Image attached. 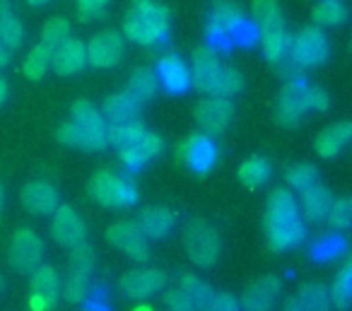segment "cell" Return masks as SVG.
<instances>
[{
  "label": "cell",
  "instance_id": "32",
  "mask_svg": "<svg viewBox=\"0 0 352 311\" xmlns=\"http://www.w3.org/2000/svg\"><path fill=\"white\" fill-rule=\"evenodd\" d=\"M92 272L68 268V275L63 277V299L70 304H85L92 294Z\"/></svg>",
  "mask_w": 352,
  "mask_h": 311
},
{
  "label": "cell",
  "instance_id": "33",
  "mask_svg": "<svg viewBox=\"0 0 352 311\" xmlns=\"http://www.w3.org/2000/svg\"><path fill=\"white\" fill-rule=\"evenodd\" d=\"M297 299L304 311H333L331 290L323 282H307V285H302Z\"/></svg>",
  "mask_w": 352,
  "mask_h": 311
},
{
  "label": "cell",
  "instance_id": "55",
  "mask_svg": "<svg viewBox=\"0 0 352 311\" xmlns=\"http://www.w3.org/2000/svg\"><path fill=\"white\" fill-rule=\"evenodd\" d=\"M27 3L34 8H41V6H46V3H51V0H27Z\"/></svg>",
  "mask_w": 352,
  "mask_h": 311
},
{
  "label": "cell",
  "instance_id": "46",
  "mask_svg": "<svg viewBox=\"0 0 352 311\" xmlns=\"http://www.w3.org/2000/svg\"><path fill=\"white\" fill-rule=\"evenodd\" d=\"M280 15V6L278 0H251V20L256 22V27L261 25V22L270 20V17Z\"/></svg>",
  "mask_w": 352,
  "mask_h": 311
},
{
  "label": "cell",
  "instance_id": "54",
  "mask_svg": "<svg viewBox=\"0 0 352 311\" xmlns=\"http://www.w3.org/2000/svg\"><path fill=\"white\" fill-rule=\"evenodd\" d=\"M8 92H10V89H8V83H6V78H3V75H0V107H3V104H6V99H8Z\"/></svg>",
  "mask_w": 352,
  "mask_h": 311
},
{
  "label": "cell",
  "instance_id": "37",
  "mask_svg": "<svg viewBox=\"0 0 352 311\" xmlns=\"http://www.w3.org/2000/svg\"><path fill=\"white\" fill-rule=\"evenodd\" d=\"M285 181H287L289 191L302 193V191L321 184V174H318L316 167L309 164V162H299V164H292L287 171H285Z\"/></svg>",
  "mask_w": 352,
  "mask_h": 311
},
{
  "label": "cell",
  "instance_id": "39",
  "mask_svg": "<svg viewBox=\"0 0 352 311\" xmlns=\"http://www.w3.org/2000/svg\"><path fill=\"white\" fill-rule=\"evenodd\" d=\"M51 56H54V49H49V46H44L39 41V44L34 46V49L27 54L25 58V65H22V70H25V75L30 80H41L46 75V70L51 68Z\"/></svg>",
  "mask_w": 352,
  "mask_h": 311
},
{
  "label": "cell",
  "instance_id": "17",
  "mask_svg": "<svg viewBox=\"0 0 352 311\" xmlns=\"http://www.w3.org/2000/svg\"><path fill=\"white\" fill-rule=\"evenodd\" d=\"M155 75L160 80V87L166 94H186L191 87V68L186 65V61L182 58V54L176 51H164V54L157 58Z\"/></svg>",
  "mask_w": 352,
  "mask_h": 311
},
{
  "label": "cell",
  "instance_id": "35",
  "mask_svg": "<svg viewBox=\"0 0 352 311\" xmlns=\"http://www.w3.org/2000/svg\"><path fill=\"white\" fill-rule=\"evenodd\" d=\"M331 290V299H333V309L338 311H347L352 309V261H347L345 266L338 270Z\"/></svg>",
  "mask_w": 352,
  "mask_h": 311
},
{
  "label": "cell",
  "instance_id": "38",
  "mask_svg": "<svg viewBox=\"0 0 352 311\" xmlns=\"http://www.w3.org/2000/svg\"><path fill=\"white\" fill-rule=\"evenodd\" d=\"M145 133H147V128L142 126V121L123 123V126H109V145L116 147V152L128 150V147L135 145Z\"/></svg>",
  "mask_w": 352,
  "mask_h": 311
},
{
  "label": "cell",
  "instance_id": "6",
  "mask_svg": "<svg viewBox=\"0 0 352 311\" xmlns=\"http://www.w3.org/2000/svg\"><path fill=\"white\" fill-rule=\"evenodd\" d=\"M331 56V41L328 34L316 25H309L304 30H299L297 34L289 36L287 56L292 63H297L302 70L307 68H318L323 65Z\"/></svg>",
  "mask_w": 352,
  "mask_h": 311
},
{
  "label": "cell",
  "instance_id": "15",
  "mask_svg": "<svg viewBox=\"0 0 352 311\" xmlns=\"http://www.w3.org/2000/svg\"><path fill=\"white\" fill-rule=\"evenodd\" d=\"M85 46H87V65L99 70L116 68L126 54V41H123L121 32L116 30L97 32Z\"/></svg>",
  "mask_w": 352,
  "mask_h": 311
},
{
  "label": "cell",
  "instance_id": "48",
  "mask_svg": "<svg viewBox=\"0 0 352 311\" xmlns=\"http://www.w3.org/2000/svg\"><path fill=\"white\" fill-rule=\"evenodd\" d=\"M162 301H164L166 311H196L191 301H188V297L184 294L179 287H174V290H166L164 297H162Z\"/></svg>",
  "mask_w": 352,
  "mask_h": 311
},
{
  "label": "cell",
  "instance_id": "42",
  "mask_svg": "<svg viewBox=\"0 0 352 311\" xmlns=\"http://www.w3.org/2000/svg\"><path fill=\"white\" fill-rule=\"evenodd\" d=\"M244 89V75L239 73L236 68H225L220 83L215 87V94L212 97H222V99H232Z\"/></svg>",
  "mask_w": 352,
  "mask_h": 311
},
{
  "label": "cell",
  "instance_id": "16",
  "mask_svg": "<svg viewBox=\"0 0 352 311\" xmlns=\"http://www.w3.org/2000/svg\"><path fill=\"white\" fill-rule=\"evenodd\" d=\"M222 73H225V65H222L220 54H217L215 49H210V46H198V49L193 51L191 87H196L198 92L212 97Z\"/></svg>",
  "mask_w": 352,
  "mask_h": 311
},
{
  "label": "cell",
  "instance_id": "50",
  "mask_svg": "<svg viewBox=\"0 0 352 311\" xmlns=\"http://www.w3.org/2000/svg\"><path fill=\"white\" fill-rule=\"evenodd\" d=\"M307 107H309V111H316V114L328 111V107H331V99H328L326 89L316 87V85H309V89H307Z\"/></svg>",
  "mask_w": 352,
  "mask_h": 311
},
{
  "label": "cell",
  "instance_id": "57",
  "mask_svg": "<svg viewBox=\"0 0 352 311\" xmlns=\"http://www.w3.org/2000/svg\"><path fill=\"white\" fill-rule=\"evenodd\" d=\"M3 290H6V277L0 275V294H3Z\"/></svg>",
  "mask_w": 352,
  "mask_h": 311
},
{
  "label": "cell",
  "instance_id": "14",
  "mask_svg": "<svg viewBox=\"0 0 352 311\" xmlns=\"http://www.w3.org/2000/svg\"><path fill=\"white\" fill-rule=\"evenodd\" d=\"M166 287V272L160 268H133V270L123 272L118 280V290L126 299L142 301L157 297L164 292Z\"/></svg>",
  "mask_w": 352,
  "mask_h": 311
},
{
  "label": "cell",
  "instance_id": "44",
  "mask_svg": "<svg viewBox=\"0 0 352 311\" xmlns=\"http://www.w3.org/2000/svg\"><path fill=\"white\" fill-rule=\"evenodd\" d=\"M78 3V15L80 22H94L107 17L109 0H75Z\"/></svg>",
  "mask_w": 352,
  "mask_h": 311
},
{
  "label": "cell",
  "instance_id": "52",
  "mask_svg": "<svg viewBox=\"0 0 352 311\" xmlns=\"http://www.w3.org/2000/svg\"><path fill=\"white\" fill-rule=\"evenodd\" d=\"M10 58H12V54L6 49V44H3V41H0V70H3V68H8V65H10Z\"/></svg>",
  "mask_w": 352,
  "mask_h": 311
},
{
  "label": "cell",
  "instance_id": "27",
  "mask_svg": "<svg viewBox=\"0 0 352 311\" xmlns=\"http://www.w3.org/2000/svg\"><path fill=\"white\" fill-rule=\"evenodd\" d=\"M135 222L147 239H166L174 229V215L164 205H150L140 210Z\"/></svg>",
  "mask_w": 352,
  "mask_h": 311
},
{
  "label": "cell",
  "instance_id": "59",
  "mask_svg": "<svg viewBox=\"0 0 352 311\" xmlns=\"http://www.w3.org/2000/svg\"><path fill=\"white\" fill-rule=\"evenodd\" d=\"M0 3H10V0H0Z\"/></svg>",
  "mask_w": 352,
  "mask_h": 311
},
{
  "label": "cell",
  "instance_id": "2",
  "mask_svg": "<svg viewBox=\"0 0 352 311\" xmlns=\"http://www.w3.org/2000/svg\"><path fill=\"white\" fill-rule=\"evenodd\" d=\"M171 12L160 0H131L123 20V39L145 49H162L169 41Z\"/></svg>",
  "mask_w": 352,
  "mask_h": 311
},
{
  "label": "cell",
  "instance_id": "40",
  "mask_svg": "<svg viewBox=\"0 0 352 311\" xmlns=\"http://www.w3.org/2000/svg\"><path fill=\"white\" fill-rule=\"evenodd\" d=\"M326 224L331 227V232H340V234L347 232V229L352 227V195H350V198L333 200Z\"/></svg>",
  "mask_w": 352,
  "mask_h": 311
},
{
  "label": "cell",
  "instance_id": "20",
  "mask_svg": "<svg viewBox=\"0 0 352 311\" xmlns=\"http://www.w3.org/2000/svg\"><path fill=\"white\" fill-rule=\"evenodd\" d=\"M283 292V282L278 275H263L251 282L241 294L239 304L244 311H273L278 304V297Z\"/></svg>",
  "mask_w": 352,
  "mask_h": 311
},
{
  "label": "cell",
  "instance_id": "10",
  "mask_svg": "<svg viewBox=\"0 0 352 311\" xmlns=\"http://www.w3.org/2000/svg\"><path fill=\"white\" fill-rule=\"evenodd\" d=\"M176 157H179V162H184L193 174L203 176V174H210L212 167L217 164L220 150H217L215 138L198 131V133H193V136H188L184 142H179Z\"/></svg>",
  "mask_w": 352,
  "mask_h": 311
},
{
  "label": "cell",
  "instance_id": "12",
  "mask_svg": "<svg viewBox=\"0 0 352 311\" xmlns=\"http://www.w3.org/2000/svg\"><path fill=\"white\" fill-rule=\"evenodd\" d=\"M63 297V277L54 266L41 263L30 280V306L32 311H54Z\"/></svg>",
  "mask_w": 352,
  "mask_h": 311
},
{
  "label": "cell",
  "instance_id": "13",
  "mask_svg": "<svg viewBox=\"0 0 352 311\" xmlns=\"http://www.w3.org/2000/svg\"><path fill=\"white\" fill-rule=\"evenodd\" d=\"M234 114L236 109L232 104V99H222V97H206L193 109V116H196L201 133H206L210 138L222 136V133L230 131L232 121H234Z\"/></svg>",
  "mask_w": 352,
  "mask_h": 311
},
{
  "label": "cell",
  "instance_id": "18",
  "mask_svg": "<svg viewBox=\"0 0 352 311\" xmlns=\"http://www.w3.org/2000/svg\"><path fill=\"white\" fill-rule=\"evenodd\" d=\"M51 237L58 246L75 248L87 242V224L75 208L58 205V210L51 215Z\"/></svg>",
  "mask_w": 352,
  "mask_h": 311
},
{
  "label": "cell",
  "instance_id": "21",
  "mask_svg": "<svg viewBox=\"0 0 352 311\" xmlns=\"http://www.w3.org/2000/svg\"><path fill=\"white\" fill-rule=\"evenodd\" d=\"M87 68V46L85 41L75 39H65L60 46L54 49V56H51V70L60 78H70V75H78Z\"/></svg>",
  "mask_w": 352,
  "mask_h": 311
},
{
  "label": "cell",
  "instance_id": "41",
  "mask_svg": "<svg viewBox=\"0 0 352 311\" xmlns=\"http://www.w3.org/2000/svg\"><path fill=\"white\" fill-rule=\"evenodd\" d=\"M65 39H70V22L65 17H51L44 25V30H41V44L49 46V49H56Z\"/></svg>",
  "mask_w": 352,
  "mask_h": 311
},
{
  "label": "cell",
  "instance_id": "47",
  "mask_svg": "<svg viewBox=\"0 0 352 311\" xmlns=\"http://www.w3.org/2000/svg\"><path fill=\"white\" fill-rule=\"evenodd\" d=\"M56 138H58L60 145L65 147H75V150H85V142H82V131L75 126L73 121L63 123V126L56 131Z\"/></svg>",
  "mask_w": 352,
  "mask_h": 311
},
{
  "label": "cell",
  "instance_id": "9",
  "mask_svg": "<svg viewBox=\"0 0 352 311\" xmlns=\"http://www.w3.org/2000/svg\"><path fill=\"white\" fill-rule=\"evenodd\" d=\"M307 89H309L307 78L287 80L283 85V89L278 94V102H275V121H278V126L297 128L304 121V116L309 114Z\"/></svg>",
  "mask_w": 352,
  "mask_h": 311
},
{
  "label": "cell",
  "instance_id": "31",
  "mask_svg": "<svg viewBox=\"0 0 352 311\" xmlns=\"http://www.w3.org/2000/svg\"><path fill=\"white\" fill-rule=\"evenodd\" d=\"M179 290L188 297V301H191L196 311H206L208 304H210V299H212V294H215V290H212L206 280H201L198 275H193V272H184V275H179Z\"/></svg>",
  "mask_w": 352,
  "mask_h": 311
},
{
  "label": "cell",
  "instance_id": "29",
  "mask_svg": "<svg viewBox=\"0 0 352 311\" xmlns=\"http://www.w3.org/2000/svg\"><path fill=\"white\" fill-rule=\"evenodd\" d=\"M126 92L131 94V97H135L142 107H145L147 102H152V99H157V94L162 92V87H160V80H157L155 70L152 68H135L133 70L131 78H128Z\"/></svg>",
  "mask_w": 352,
  "mask_h": 311
},
{
  "label": "cell",
  "instance_id": "30",
  "mask_svg": "<svg viewBox=\"0 0 352 311\" xmlns=\"http://www.w3.org/2000/svg\"><path fill=\"white\" fill-rule=\"evenodd\" d=\"M0 41L6 44L8 51L20 49L25 41V25L10 3H0Z\"/></svg>",
  "mask_w": 352,
  "mask_h": 311
},
{
  "label": "cell",
  "instance_id": "25",
  "mask_svg": "<svg viewBox=\"0 0 352 311\" xmlns=\"http://www.w3.org/2000/svg\"><path fill=\"white\" fill-rule=\"evenodd\" d=\"M333 200H336L333 193L323 184H316L311 189L302 191L299 193V213H302L304 222H311V224L326 222Z\"/></svg>",
  "mask_w": 352,
  "mask_h": 311
},
{
  "label": "cell",
  "instance_id": "1",
  "mask_svg": "<svg viewBox=\"0 0 352 311\" xmlns=\"http://www.w3.org/2000/svg\"><path fill=\"white\" fill-rule=\"evenodd\" d=\"M263 229L270 251L285 253L302 246L307 239V222L299 213V200L294 191L283 189V186L270 191L265 200Z\"/></svg>",
  "mask_w": 352,
  "mask_h": 311
},
{
  "label": "cell",
  "instance_id": "24",
  "mask_svg": "<svg viewBox=\"0 0 352 311\" xmlns=\"http://www.w3.org/2000/svg\"><path fill=\"white\" fill-rule=\"evenodd\" d=\"M99 111H102V116L107 118L109 126H123V123L140 121L142 104L123 89V92H116V94H111V97L104 99Z\"/></svg>",
  "mask_w": 352,
  "mask_h": 311
},
{
  "label": "cell",
  "instance_id": "28",
  "mask_svg": "<svg viewBox=\"0 0 352 311\" xmlns=\"http://www.w3.org/2000/svg\"><path fill=\"white\" fill-rule=\"evenodd\" d=\"M347 251V239L340 232H326L309 244V258L316 263H331Z\"/></svg>",
  "mask_w": 352,
  "mask_h": 311
},
{
  "label": "cell",
  "instance_id": "22",
  "mask_svg": "<svg viewBox=\"0 0 352 311\" xmlns=\"http://www.w3.org/2000/svg\"><path fill=\"white\" fill-rule=\"evenodd\" d=\"M162 152H164V140H162L160 136H155V133L147 131L135 145L118 152V162H121L128 174H133V171L145 169V167L150 164V162H155Z\"/></svg>",
  "mask_w": 352,
  "mask_h": 311
},
{
  "label": "cell",
  "instance_id": "34",
  "mask_svg": "<svg viewBox=\"0 0 352 311\" xmlns=\"http://www.w3.org/2000/svg\"><path fill=\"white\" fill-rule=\"evenodd\" d=\"M273 176V164L265 157H251L239 167V181L246 189H261Z\"/></svg>",
  "mask_w": 352,
  "mask_h": 311
},
{
  "label": "cell",
  "instance_id": "8",
  "mask_svg": "<svg viewBox=\"0 0 352 311\" xmlns=\"http://www.w3.org/2000/svg\"><path fill=\"white\" fill-rule=\"evenodd\" d=\"M8 263L15 272L32 275L44 263V242L39 234L27 227L17 229L8 246Z\"/></svg>",
  "mask_w": 352,
  "mask_h": 311
},
{
  "label": "cell",
  "instance_id": "43",
  "mask_svg": "<svg viewBox=\"0 0 352 311\" xmlns=\"http://www.w3.org/2000/svg\"><path fill=\"white\" fill-rule=\"evenodd\" d=\"M94 266H97V253H94V248L89 246L87 242L80 244V246H75V248H70L68 268H73V270L94 272Z\"/></svg>",
  "mask_w": 352,
  "mask_h": 311
},
{
  "label": "cell",
  "instance_id": "4",
  "mask_svg": "<svg viewBox=\"0 0 352 311\" xmlns=\"http://www.w3.org/2000/svg\"><path fill=\"white\" fill-rule=\"evenodd\" d=\"M249 15H244L239 3L234 0H217L215 6L208 12V22H206V46L220 51H230L234 46V34L239 30V25L246 20Z\"/></svg>",
  "mask_w": 352,
  "mask_h": 311
},
{
  "label": "cell",
  "instance_id": "58",
  "mask_svg": "<svg viewBox=\"0 0 352 311\" xmlns=\"http://www.w3.org/2000/svg\"><path fill=\"white\" fill-rule=\"evenodd\" d=\"M135 311H152V309H147V306H140V309H135Z\"/></svg>",
  "mask_w": 352,
  "mask_h": 311
},
{
  "label": "cell",
  "instance_id": "7",
  "mask_svg": "<svg viewBox=\"0 0 352 311\" xmlns=\"http://www.w3.org/2000/svg\"><path fill=\"white\" fill-rule=\"evenodd\" d=\"M73 118L70 121L82 131V142L87 152H102L109 147V123L97 107L87 99L73 104Z\"/></svg>",
  "mask_w": 352,
  "mask_h": 311
},
{
  "label": "cell",
  "instance_id": "11",
  "mask_svg": "<svg viewBox=\"0 0 352 311\" xmlns=\"http://www.w3.org/2000/svg\"><path fill=\"white\" fill-rule=\"evenodd\" d=\"M107 242L113 248H118L121 253H126L131 261L135 263H147L152 256L150 239L142 234V229L138 227L135 219H121V222H113L107 229Z\"/></svg>",
  "mask_w": 352,
  "mask_h": 311
},
{
  "label": "cell",
  "instance_id": "19",
  "mask_svg": "<svg viewBox=\"0 0 352 311\" xmlns=\"http://www.w3.org/2000/svg\"><path fill=\"white\" fill-rule=\"evenodd\" d=\"M258 32H261V51H263L265 61L278 65L280 61L287 56L289 36H292V32L287 30V25H285V20H283V12L270 17V20L261 22Z\"/></svg>",
  "mask_w": 352,
  "mask_h": 311
},
{
  "label": "cell",
  "instance_id": "26",
  "mask_svg": "<svg viewBox=\"0 0 352 311\" xmlns=\"http://www.w3.org/2000/svg\"><path fill=\"white\" fill-rule=\"evenodd\" d=\"M350 142H352V121H340V123H331V126H326L318 133L316 140H314V150H316V155L331 160V157L340 155Z\"/></svg>",
  "mask_w": 352,
  "mask_h": 311
},
{
  "label": "cell",
  "instance_id": "36",
  "mask_svg": "<svg viewBox=\"0 0 352 311\" xmlns=\"http://www.w3.org/2000/svg\"><path fill=\"white\" fill-rule=\"evenodd\" d=\"M314 22L316 27H340L347 22V8L342 0H318L314 8Z\"/></svg>",
  "mask_w": 352,
  "mask_h": 311
},
{
  "label": "cell",
  "instance_id": "53",
  "mask_svg": "<svg viewBox=\"0 0 352 311\" xmlns=\"http://www.w3.org/2000/svg\"><path fill=\"white\" fill-rule=\"evenodd\" d=\"M280 311H304V309H302V304H299L297 297H289V299L285 301L283 309H280Z\"/></svg>",
  "mask_w": 352,
  "mask_h": 311
},
{
  "label": "cell",
  "instance_id": "23",
  "mask_svg": "<svg viewBox=\"0 0 352 311\" xmlns=\"http://www.w3.org/2000/svg\"><path fill=\"white\" fill-rule=\"evenodd\" d=\"M22 205L32 215H54L60 205V193L51 181H30L22 189Z\"/></svg>",
  "mask_w": 352,
  "mask_h": 311
},
{
  "label": "cell",
  "instance_id": "3",
  "mask_svg": "<svg viewBox=\"0 0 352 311\" xmlns=\"http://www.w3.org/2000/svg\"><path fill=\"white\" fill-rule=\"evenodd\" d=\"M89 198L109 210H126L138 203V186L131 174H118L111 169H99L89 179Z\"/></svg>",
  "mask_w": 352,
  "mask_h": 311
},
{
  "label": "cell",
  "instance_id": "5",
  "mask_svg": "<svg viewBox=\"0 0 352 311\" xmlns=\"http://www.w3.org/2000/svg\"><path fill=\"white\" fill-rule=\"evenodd\" d=\"M184 246L193 266L210 270L217 266L222 256V239L220 232L208 219H191L184 229Z\"/></svg>",
  "mask_w": 352,
  "mask_h": 311
},
{
  "label": "cell",
  "instance_id": "51",
  "mask_svg": "<svg viewBox=\"0 0 352 311\" xmlns=\"http://www.w3.org/2000/svg\"><path fill=\"white\" fill-rule=\"evenodd\" d=\"M82 311H111L109 309L107 297H102V287H99V282L97 285H92V294H89V299L85 301Z\"/></svg>",
  "mask_w": 352,
  "mask_h": 311
},
{
  "label": "cell",
  "instance_id": "49",
  "mask_svg": "<svg viewBox=\"0 0 352 311\" xmlns=\"http://www.w3.org/2000/svg\"><path fill=\"white\" fill-rule=\"evenodd\" d=\"M206 311H241L239 297H234L232 292H215Z\"/></svg>",
  "mask_w": 352,
  "mask_h": 311
},
{
  "label": "cell",
  "instance_id": "56",
  "mask_svg": "<svg viewBox=\"0 0 352 311\" xmlns=\"http://www.w3.org/2000/svg\"><path fill=\"white\" fill-rule=\"evenodd\" d=\"M3 203H6V186L0 181V208H3Z\"/></svg>",
  "mask_w": 352,
  "mask_h": 311
},
{
  "label": "cell",
  "instance_id": "45",
  "mask_svg": "<svg viewBox=\"0 0 352 311\" xmlns=\"http://www.w3.org/2000/svg\"><path fill=\"white\" fill-rule=\"evenodd\" d=\"M258 41H261L258 27H256V22L251 20V17H246V20L239 25V30H236V34H234V46H244V49H251V46H256Z\"/></svg>",
  "mask_w": 352,
  "mask_h": 311
}]
</instances>
